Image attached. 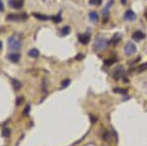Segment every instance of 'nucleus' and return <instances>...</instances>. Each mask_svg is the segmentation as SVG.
<instances>
[{"label": "nucleus", "instance_id": "obj_16", "mask_svg": "<svg viewBox=\"0 0 147 146\" xmlns=\"http://www.w3.org/2000/svg\"><path fill=\"white\" fill-rule=\"evenodd\" d=\"M28 56L32 58H37L40 56V51H38L37 48H33L28 52Z\"/></svg>", "mask_w": 147, "mask_h": 146}, {"label": "nucleus", "instance_id": "obj_11", "mask_svg": "<svg viewBox=\"0 0 147 146\" xmlns=\"http://www.w3.org/2000/svg\"><path fill=\"white\" fill-rule=\"evenodd\" d=\"M122 38V36L121 34H118V33H116V34H115L113 36V38H111V40L109 41V44H113V45H116L117 43L119 42V41L121 40Z\"/></svg>", "mask_w": 147, "mask_h": 146}, {"label": "nucleus", "instance_id": "obj_9", "mask_svg": "<svg viewBox=\"0 0 147 146\" xmlns=\"http://www.w3.org/2000/svg\"><path fill=\"white\" fill-rule=\"evenodd\" d=\"M132 38L136 41H140L141 40H143V38H145V34L143 32L140 31V30H138V31H135L133 33Z\"/></svg>", "mask_w": 147, "mask_h": 146}, {"label": "nucleus", "instance_id": "obj_5", "mask_svg": "<svg viewBox=\"0 0 147 146\" xmlns=\"http://www.w3.org/2000/svg\"><path fill=\"white\" fill-rule=\"evenodd\" d=\"M124 75H125V69L121 65L116 67L113 72V78L115 80H120L121 78H123Z\"/></svg>", "mask_w": 147, "mask_h": 146}, {"label": "nucleus", "instance_id": "obj_15", "mask_svg": "<svg viewBox=\"0 0 147 146\" xmlns=\"http://www.w3.org/2000/svg\"><path fill=\"white\" fill-rule=\"evenodd\" d=\"M71 29L69 26H63L62 29L60 30V33H61V36H63V37H65V36H67L69 35V33H70Z\"/></svg>", "mask_w": 147, "mask_h": 146}, {"label": "nucleus", "instance_id": "obj_6", "mask_svg": "<svg viewBox=\"0 0 147 146\" xmlns=\"http://www.w3.org/2000/svg\"><path fill=\"white\" fill-rule=\"evenodd\" d=\"M78 40L83 45H87L90 40V33L86 32L84 34H78Z\"/></svg>", "mask_w": 147, "mask_h": 146}, {"label": "nucleus", "instance_id": "obj_20", "mask_svg": "<svg viewBox=\"0 0 147 146\" xmlns=\"http://www.w3.org/2000/svg\"><path fill=\"white\" fill-rule=\"evenodd\" d=\"M116 62H117L116 59H108L106 61H104V65H106V67H111V65H113Z\"/></svg>", "mask_w": 147, "mask_h": 146}, {"label": "nucleus", "instance_id": "obj_23", "mask_svg": "<svg viewBox=\"0 0 147 146\" xmlns=\"http://www.w3.org/2000/svg\"><path fill=\"white\" fill-rule=\"evenodd\" d=\"M147 69V63H144V64L138 65V72H142V71H145Z\"/></svg>", "mask_w": 147, "mask_h": 146}, {"label": "nucleus", "instance_id": "obj_22", "mask_svg": "<svg viewBox=\"0 0 147 146\" xmlns=\"http://www.w3.org/2000/svg\"><path fill=\"white\" fill-rule=\"evenodd\" d=\"M10 135H11V130L9 128L5 127L3 129V132H2V136H3L4 137H9Z\"/></svg>", "mask_w": 147, "mask_h": 146}, {"label": "nucleus", "instance_id": "obj_18", "mask_svg": "<svg viewBox=\"0 0 147 146\" xmlns=\"http://www.w3.org/2000/svg\"><path fill=\"white\" fill-rule=\"evenodd\" d=\"M113 92H115V93H120V94L125 95V94H127L128 90H127V89H120V87H115V89H113Z\"/></svg>", "mask_w": 147, "mask_h": 146}, {"label": "nucleus", "instance_id": "obj_19", "mask_svg": "<svg viewBox=\"0 0 147 146\" xmlns=\"http://www.w3.org/2000/svg\"><path fill=\"white\" fill-rule=\"evenodd\" d=\"M51 20L55 23H60L61 21H62V15H61V13H59V15H57L51 16Z\"/></svg>", "mask_w": 147, "mask_h": 146}, {"label": "nucleus", "instance_id": "obj_32", "mask_svg": "<svg viewBox=\"0 0 147 146\" xmlns=\"http://www.w3.org/2000/svg\"><path fill=\"white\" fill-rule=\"evenodd\" d=\"M1 49H2V42L0 41V50H1Z\"/></svg>", "mask_w": 147, "mask_h": 146}, {"label": "nucleus", "instance_id": "obj_1", "mask_svg": "<svg viewBox=\"0 0 147 146\" xmlns=\"http://www.w3.org/2000/svg\"><path fill=\"white\" fill-rule=\"evenodd\" d=\"M8 46H9V48L11 50H15V51L19 50L22 46L20 38L16 35L11 36V37L8 38Z\"/></svg>", "mask_w": 147, "mask_h": 146}, {"label": "nucleus", "instance_id": "obj_12", "mask_svg": "<svg viewBox=\"0 0 147 146\" xmlns=\"http://www.w3.org/2000/svg\"><path fill=\"white\" fill-rule=\"evenodd\" d=\"M33 16L36 17L37 19H38V20H40V21H46V20L51 19L50 16L42 15V13H33Z\"/></svg>", "mask_w": 147, "mask_h": 146}, {"label": "nucleus", "instance_id": "obj_3", "mask_svg": "<svg viewBox=\"0 0 147 146\" xmlns=\"http://www.w3.org/2000/svg\"><path fill=\"white\" fill-rule=\"evenodd\" d=\"M6 19L8 21H16V22H20V21H25L28 19V15L25 13H10L7 15Z\"/></svg>", "mask_w": 147, "mask_h": 146}, {"label": "nucleus", "instance_id": "obj_14", "mask_svg": "<svg viewBox=\"0 0 147 146\" xmlns=\"http://www.w3.org/2000/svg\"><path fill=\"white\" fill-rule=\"evenodd\" d=\"M102 13H103V22L107 23L108 20H109V17H110L109 9H106V8H104L103 11H102Z\"/></svg>", "mask_w": 147, "mask_h": 146}, {"label": "nucleus", "instance_id": "obj_30", "mask_svg": "<svg viewBox=\"0 0 147 146\" xmlns=\"http://www.w3.org/2000/svg\"><path fill=\"white\" fill-rule=\"evenodd\" d=\"M120 1H121L122 5H126V3H127V0H120Z\"/></svg>", "mask_w": 147, "mask_h": 146}, {"label": "nucleus", "instance_id": "obj_31", "mask_svg": "<svg viewBox=\"0 0 147 146\" xmlns=\"http://www.w3.org/2000/svg\"><path fill=\"white\" fill-rule=\"evenodd\" d=\"M144 16H145V18L147 19V8L145 9V12H144Z\"/></svg>", "mask_w": 147, "mask_h": 146}, {"label": "nucleus", "instance_id": "obj_29", "mask_svg": "<svg viewBox=\"0 0 147 146\" xmlns=\"http://www.w3.org/2000/svg\"><path fill=\"white\" fill-rule=\"evenodd\" d=\"M30 111V106H26L25 110H24V114H28Z\"/></svg>", "mask_w": 147, "mask_h": 146}, {"label": "nucleus", "instance_id": "obj_17", "mask_svg": "<svg viewBox=\"0 0 147 146\" xmlns=\"http://www.w3.org/2000/svg\"><path fill=\"white\" fill-rule=\"evenodd\" d=\"M12 84H13V89H15V90H18L22 86L21 83L16 79H12Z\"/></svg>", "mask_w": 147, "mask_h": 146}, {"label": "nucleus", "instance_id": "obj_21", "mask_svg": "<svg viewBox=\"0 0 147 146\" xmlns=\"http://www.w3.org/2000/svg\"><path fill=\"white\" fill-rule=\"evenodd\" d=\"M88 4L92 6H100L102 4V0H88Z\"/></svg>", "mask_w": 147, "mask_h": 146}, {"label": "nucleus", "instance_id": "obj_25", "mask_svg": "<svg viewBox=\"0 0 147 146\" xmlns=\"http://www.w3.org/2000/svg\"><path fill=\"white\" fill-rule=\"evenodd\" d=\"M113 3H115V1H113V0H110V1L107 3L106 7H105V8H106V9H110V8L113 5Z\"/></svg>", "mask_w": 147, "mask_h": 146}, {"label": "nucleus", "instance_id": "obj_4", "mask_svg": "<svg viewBox=\"0 0 147 146\" xmlns=\"http://www.w3.org/2000/svg\"><path fill=\"white\" fill-rule=\"evenodd\" d=\"M137 51V46L135 43H133L132 41H128L126 42V44L124 45V53L127 56H131V55L135 54Z\"/></svg>", "mask_w": 147, "mask_h": 146}, {"label": "nucleus", "instance_id": "obj_13", "mask_svg": "<svg viewBox=\"0 0 147 146\" xmlns=\"http://www.w3.org/2000/svg\"><path fill=\"white\" fill-rule=\"evenodd\" d=\"M88 17H90V20L91 21L92 23H95L98 21V13H97L96 12H90V13H88Z\"/></svg>", "mask_w": 147, "mask_h": 146}, {"label": "nucleus", "instance_id": "obj_2", "mask_svg": "<svg viewBox=\"0 0 147 146\" xmlns=\"http://www.w3.org/2000/svg\"><path fill=\"white\" fill-rule=\"evenodd\" d=\"M108 44H109V41H108L106 38H104L102 37H98L94 40L93 49L95 51H103L105 50V48L107 47Z\"/></svg>", "mask_w": 147, "mask_h": 146}, {"label": "nucleus", "instance_id": "obj_28", "mask_svg": "<svg viewBox=\"0 0 147 146\" xmlns=\"http://www.w3.org/2000/svg\"><path fill=\"white\" fill-rule=\"evenodd\" d=\"M4 11V4H3V1L0 0V12H3Z\"/></svg>", "mask_w": 147, "mask_h": 146}, {"label": "nucleus", "instance_id": "obj_26", "mask_svg": "<svg viewBox=\"0 0 147 146\" xmlns=\"http://www.w3.org/2000/svg\"><path fill=\"white\" fill-rule=\"evenodd\" d=\"M84 55H83L82 53H79V54H77L76 55V57H75V59L77 60V61H81V60H83L84 59Z\"/></svg>", "mask_w": 147, "mask_h": 146}, {"label": "nucleus", "instance_id": "obj_7", "mask_svg": "<svg viewBox=\"0 0 147 146\" xmlns=\"http://www.w3.org/2000/svg\"><path fill=\"white\" fill-rule=\"evenodd\" d=\"M11 8H13L16 10H19L23 7L24 0H8Z\"/></svg>", "mask_w": 147, "mask_h": 146}, {"label": "nucleus", "instance_id": "obj_27", "mask_svg": "<svg viewBox=\"0 0 147 146\" xmlns=\"http://www.w3.org/2000/svg\"><path fill=\"white\" fill-rule=\"evenodd\" d=\"M22 101H23V98L20 97V96H18V97L16 98V105H18V106L20 105V103H21Z\"/></svg>", "mask_w": 147, "mask_h": 146}, {"label": "nucleus", "instance_id": "obj_10", "mask_svg": "<svg viewBox=\"0 0 147 146\" xmlns=\"http://www.w3.org/2000/svg\"><path fill=\"white\" fill-rule=\"evenodd\" d=\"M8 60L10 61V62H12V63H18L19 62V60H20V55H19L18 53H10V54H8Z\"/></svg>", "mask_w": 147, "mask_h": 146}, {"label": "nucleus", "instance_id": "obj_8", "mask_svg": "<svg viewBox=\"0 0 147 146\" xmlns=\"http://www.w3.org/2000/svg\"><path fill=\"white\" fill-rule=\"evenodd\" d=\"M137 18V15L132 10H127L124 13V19L126 21H135Z\"/></svg>", "mask_w": 147, "mask_h": 146}, {"label": "nucleus", "instance_id": "obj_24", "mask_svg": "<svg viewBox=\"0 0 147 146\" xmlns=\"http://www.w3.org/2000/svg\"><path fill=\"white\" fill-rule=\"evenodd\" d=\"M69 84H70V80H69V79L63 80V81L62 82V84H61V87H62V89H65V87L69 86Z\"/></svg>", "mask_w": 147, "mask_h": 146}]
</instances>
